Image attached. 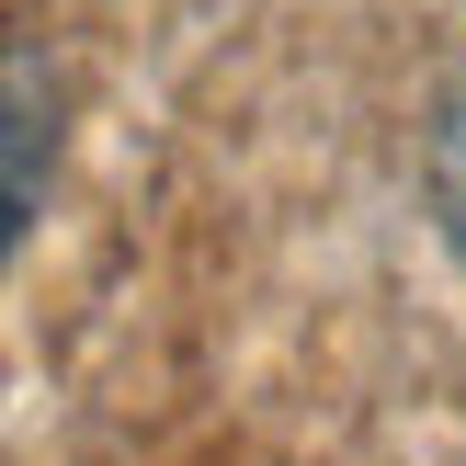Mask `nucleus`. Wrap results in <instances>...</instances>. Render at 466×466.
I'll return each mask as SVG.
<instances>
[{
    "instance_id": "1",
    "label": "nucleus",
    "mask_w": 466,
    "mask_h": 466,
    "mask_svg": "<svg viewBox=\"0 0 466 466\" xmlns=\"http://www.w3.org/2000/svg\"><path fill=\"white\" fill-rule=\"evenodd\" d=\"M57 148H68V103H57V80L35 68V46L0 35V273H12V250L35 239L46 194H57Z\"/></svg>"
},
{
    "instance_id": "2",
    "label": "nucleus",
    "mask_w": 466,
    "mask_h": 466,
    "mask_svg": "<svg viewBox=\"0 0 466 466\" xmlns=\"http://www.w3.org/2000/svg\"><path fill=\"white\" fill-rule=\"evenodd\" d=\"M432 217H444V239L466 250V68L444 91V126H432Z\"/></svg>"
}]
</instances>
